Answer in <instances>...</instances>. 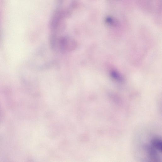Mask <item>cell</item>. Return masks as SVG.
<instances>
[{
    "label": "cell",
    "mask_w": 162,
    "mask_h": 162,
    "mask_svg": "<svg viewBox=\"0 0 162 162\" xmlns=\"http://www.w3.org/2000/svg\"><path fill=\"white\" fill-rule=\"evenodd\" d=\"M60 52H70L75 50L77 47V43L74 39L68 36L59 37Z\"/></svg>",
    "instance_id": "obj_1"
},
{
    "label": "cell",
    "mask_w": 162,
    "mask_h": 162,
    "mask_svg": "<svg viewBox=\"0 0 162 162\" xmlns=\"http://www.w3.org/2000/svg\"><path fill=\"white\" fill-rule=\"evenodd\" d=\"M151 146L158 151L161 153L162 151V144L161 140L159 137H156L152 140L151 141Z\"/></svg>",
    "instance_id": "obj_2"
},
{
    "label": "cell",
    "mask_w": 162,
    "mask_h": 162,
    "mask_svg": "<svg viewBox=\"0 0 162 162\" xmlns=\"http://www.w3.org/2000/svg\"><path fill=\"white\" fill-rule=\"evenodd\" d=\"M105 21L109 25L114 26L117 23V20L111 17H108L105 19Z\"/></svg>",
    "instance_id": "obj_3"
}]
</instances>
